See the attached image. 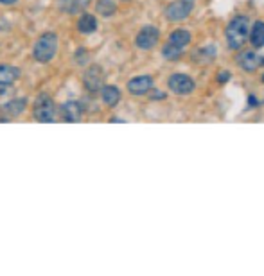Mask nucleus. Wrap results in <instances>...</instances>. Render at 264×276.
<instances>
[{"instance_id":"6e6552de","label":"nucleus","mask_w":264,"mask_h":276,"mask_svg":"<svg viewBox=\"0 0 264 276\" xmlns=\"http://www.w3.org/2000/svg\"><path fill=\"white\" fill-rule=\"evenodd\" d=\"M155 88V79L151 76H138L133 79L128 81V91L135 97H142V95H148Z\"/></svg>"},{"instance_id":"c756f323","label":"nucleus","mask_w":264,"mask_h":276,"mask_svg":"<svg viewBox=\"0 0 264 276\" xmlns=\"http://www.w3.org/2000/svg\"><path fill=\"white\" fill-rule=\"evenodd\" d=\"M262 81H264V77H262Z\"/></svg>"},{"instance_id":"423d86ee","label":"nucleus","mask_w":264,"mask_h":276,"mask_svg":"<svg viewBox=\"0 0 264 276\" xmlns=\"http://www.w3.org/2000/svg\"><path fill=\"white\" fill-rule=\"evenodd\" d=\"M83 84L90 94H96V91H101L104 86V72L99 65H92L84 70L83 76Z\"/></svg>"},{"instance_id":"393cba45","label":"nucleus","mask_w":264,"mask_h":276,"mask_svg":"<svg viewBox=\"0 0 264 276\" xmlns=\"http://www.w3.org/2000/svg\"><path fill=\"white\" fill-rule=\"evenodd\" d=\"M18 0H0V4H4V6H13V4H16Z\"/></svg>"},{"instance_id":"a878e982","label":"nucleus","mask_w":264,"mask_h":276,"mask_svg":"<svg viewBox=\"0 0 264 276\" xmlns=\"http://www.w3.org/2000/svg\"><path fill=\"white\" fill-rule=\"evenodd\" d=\"M8 84H0V95H4L6 94V91H8Z\"/></svg>"},{"instance_id":"1a4fd4ad","label":"nucleus","mask_w":264,"mask_h":276,"mask_svg":"<svg viewBox=\"0 0 264 276\" xmlns=\"http://www.w3.org/2000/svg\"><path fill=\"white\" fill-rule=\"evenodd\" d=\"M60 117L63 122H79L83 117V106L77 101H65L60 106Z\"/></svg>"},{"instance_id":"f3484780","label":"nucleus","mask_w":264,"mask_h":276,"mask_svg":"<svg viewBox=\"0 0 264 276\" xmlns=\"http://www.w3.org/2000/svg\"><path fill=\"white\" fill-rule=\"evenodd\" d=\"M214 59H216V47L214 45L201 47V49L194 52V61L198 65H209Z\"/></svg>"},{"instance_id":"412c9836","label":"nucleus","mask_w":264,"mask_h":276,"mask_svg":"<svg viewBox=\"0 0 264 276\" xmlns=\"http://www.w3.org/2000/svg\"><path fill=\"white\" fill-rule=\"evenodd\" d=\"M74 61H76V63L79 65V67H83V65H86V63H88V52L83 49V47L76 50V56H74Z\"/></svg>"},{"instance_id":"dca6fc26","label":"nucleus","mask_w":264,"mask_h":276,"mask_svg":"<svg viewBox=\"0 0 264 276\" xmlns=\"http://www.w3.org/2000/svg\"><path fill=\"white\" fill-rule=\"evenodd\" d=\"M250 43L253 49H262L264 47V22H255L250 30Z\"/></svg>"},{"instance_id":"f8f14e48","label":"nucleus","mask_w":264,"mask_h":276,"mask_svg":"<svg viewBox=\"0 0 264 276\" xmlns=\"http://www.w3.org/2000/svg\"><path fill=\"white\" fill-rule=\"evenodd\" d=\"M101 97L106 106L115 108L121 101V90L115 84H104L103 90H101Z\"/></svg>"},{"instance_id":"5701e85b","label":"nucleus","mask_w":264,"mask_h":276,"mask_svg":"<svg viewBox=\"0 0 264 276\" xmlns=\"http://www.w3.org/2000/svg\"><path fill=\"white\" fill-rule=\"evenodd\" d=\"M230 81V72H226V70H223V72L218 74V83H228Z\"/></svg>"},{"instance_id":"2eb2a0df","label":"nucleus","mask_w":264,"mask_h":276,"mask_svg":"<svg viewBox=\"0 0 264 276\" xmlns=\"http://www.w3.org/2000/svg\"><path fill=\"white\" fill-rule=\"evenodd\" d=\"M20 68L13 65H0V84H8L11 86L16 79L20 77Z\"/></svg>"},{"instance_id":"4468645a","label":"nucleus","mask_w":264,"mask_h":276,"mask_svg":"<svg viewBox=\"0 0 264 276\" xmlns=\"http://www.w3.org/2000/svg\"><path fill=\"white\" fill-rule=\"evenodd\" d=\"M97 18L94 15H88V13H84V15H81L79 18H77V30H79L81 34H92L97 30Z\"/></svg>"},{"instance_id":"ddd939ff","label":"nucleus","mask_w":264,"mask_h":276,"mask_svg":"<svg viewBox=\"0 0 264 276\" xmlns=\"http://www.w3.org/2000/svg\"><path fill=\"white\" fill-rule=\"evenodd\" d=\"M25 108H27V99L23 97L13 99V101L2 104V111H4L8 117H18V115H22L23 111H25Z\"/></svg>"},{"instance_id":"a211bd4d","label":"nucleus","mask_w":264,"mask_h":276,"mask_svg":"<svg viewBox=\"0 0 264 276\" xmlns=\"http://www.w3.org/2000/svg\"><path fill=\"white\" fill-rule=\"evenodd\" d=\"M191 40H192V36H191V33H189L187 29H174L171 34H169L167 42L174 43V45L185 47V45H189V43H191Z\"/></svg>"},{"instance_id":"b1692460","label":"nucleus","mask_w":264,"mask_h":276,"mask_svg":"<svg viewBox=\"0 0 264 276\" xmlns=\"http://www.w3.org/2000/svg\"><path fill=\"white\" fill-rule=\"evenodd\" d=\"M248 104H250V108H255L259 102H257V99H255V95H248Z\"/></svg>"},{"instance_id":"cd10ccee","label":"nucleus","mask_w":264,"mask_h":276,"mask_svg":"<svg viewBox=\"0 0 264 276\" xmlns=\"http://www.w3.org/2000/svg\"><path fill=\"white\" fill-rule=\"evenodd\" d=\"M0 122H8V118H4V117H0Z\"/></svg>"},{"instance_id":"9b49d317","label":"nucleus","mask_w":264,"mask_h":276,"mask_svg":"<svg viewBox=\"0 0 264 276\" xmlns=\"http://www.w3.org/2000/svg\"><path fill=\"white\" fill-rule=\"evenodd\" d=\"M56 4L60 11L67 13V15H79L92 4V0H56Z\"/></svg>"},{"instance_id":"6ab92c4d","label":"nucleus","mask_w":264,"mask_h":276,"mask_svg":"<svg viewBox=\"0 0 264 276\" xmlns=\"http://www.w3.org/2000/svg\"><path fill=\"white\" fill-rule=\"evenodd\" d=\"M184 49H185V47L174 45V43L167 42L164 47H162V56H164L165 59H169V61H176V59H180V57H182Z\"/></svg>"},{"instance_id":"39448f33","label":"nucleus","mask_w":264,"mask_h":276,"mask_svg":"<svg viewBox=\"0 0 264 276\" xmlns=\"http://www.w3.org/2000/svg\"><path fill=\"white\" fill-rule=\"evenodd\" d=\"M169 90L174 95H191L196 90V83L187 74H172L167 81Z\"/></svg>"},{"instance_id":"aec40b11","label":"nucleus","mask_w":264,"mask_h":276,"mask_svg":"<svg viewBox=\"0 0 264 276\" xmlns=\"http://www.w3.org/2000/svg\"><path fill=\"white\" fill-rule=\"evenodd\" d=\"M96 11H97V15L108 18V16L115 15V11H117V4H115L113 0H97Z\"/></svg>"},{"instance_id":"20e7f679","label":"nucleus","mask_w":264,"mask_h":276,"mask_svg":"<svg viewBox=\"0 0 264 276\" xmlns=\"http://www.w3.org/2000/svg\"><path fill=\"white\" fill-rule=\"evenodd\" d=\"M194 9V0H174L165 8V18L169 22H184Z\"/></svg>"},{"instance_id":"9d476101","label":"nucleus","mask_w":264,"mask_h":276,"mask_svg":"<svg viewBox=\"0 0 264 276\" xmlns=\"http://www.w3.org/2000/svg\"><path fill=\"white\" fill-rule=\"evenodd\" d=\"M236 61H238L239 68H241L243 72H255L257 68L260 67V57L255 54V50H243V52L238 54V57H236Z\"/></svg>"},{"instance_id":"7ed1b4c3","label":"nucleus","mask_w":264,"mask_h":276,"mask_svg":"<svg viewBox=\"0 0 264 276\" xmlns=\"http://www.w3.org/2000/svg\"><path fill=\"white\" fill-rule=\"evenodd\" d=\"M56 104H54L52 97L47 94H42L36 97L35 106H33V117H35L36 122H43V124H49V122H54L56 118Z\"/></svg>"},{"instance_id":"c85d7f7f","label":"nucleus","mask_w":264,"mask_h":276,"mask_svg":"<svg viewBox=\"0 0 264 276\" xmlns=\"http://www.w3.org/2000/svg\"><path fill=\"white\" fill-rule=\"evenodd\" d=\"M260 65H264V57H260Z\"/></svg>"},{"instance_id":"4be33fe9","label":"nucleus","mask_w":264,"mask_h":276,"mask_svg":"<svg viewBox=\"0 0 264 276\" xmlns=\"http://www.w3.org/2000/svg\"><path fill=\"white\" fill-rule=\"evenodd\" d=\"M150 97L153 99V101H160V99H165V94H164V91H158V90H155V88H153V90L150 91Z\"/></svg>"},{"instance_id":"bb28decb","label":"nucleus","mask_w":264,"mask_h":276,"mask_svg":"<svg viewBox=\"0 0 264 276\" xmlns=\"http://www.w3.org/2000/svg\"><path fill=\"white\" fill-rule=\"evenodd\" d=\"M111 122H124V120H121L119 117H113V118H111Z\"/></svg>"},{"instance_id":"0eeeda50","label":"nucleus","mask_w":264,"mask_h":276,"mask_svg":"<svg viewBox=\"0 0 264 276\" xmlns=\"http://www.w3.org/2000/svg\"><path fill=\"white\" fill-rule=\"evenodd\" d=\"M158 40H160V30L155 25H145L137 33L135 45L140 50H151L153 47H157Z\"/></svg>"},{"instance_id":"f03ea898","label":"nucleus","mask_w":264,"mask_h":276,"mask_svg":"<svg viewBox=\"0 0 264 276\" xmlns=\"http://www.w3.org/2000/svg\"><path fill=\"white\" fill-rule=\"evenodd\" d=\"M57 34L52 33V30H47L40 36L35 42V47H33V57H35L38 63H49L54 56L57 54Z\"/></svg>"},{"instance_id":"f257e3e1","label":"nucleus","mask_w":264,"mask_h":276,"mask_svg":"<svg viewBox=\"0 0 264 276\" xmlns=\"http://www.w3.org/2000/svg\"><path fill=\"white\" fill-rule=\"evenodd\" d=\"M250 18L245 15H238L233 16L228 22L225 29V38H226V45L230 50H241L245 47L246 40L250 38Z\"/></svg>"}]
</instances>
